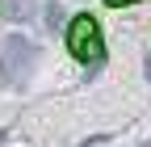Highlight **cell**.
<instances>
[{
  "instance_id": "cell-1",
  "label": "cell",
  "mask_w": 151,
  "mask_h": 147,
  "mask_svg": "<svg viewBox=\"0 0 151 147\" xmlns=\"http://www.w3.org/2000/svg\"><path fill=\"white\" fill-rule=\"evenodd\" d=\"M67 42H71V55L84 59V63H101V55H105V46H101V25L92 21L88 13L76 17V21L67 25Z\"/></svg>"
},
{
  "instance_id": "cell-2",
  "label": "cell",
  "mask_w": 151,
  "mask_h": 147,
  "mask_svg": "<svg viewBox=\"0 0 151 147\" xmlns=\"http://www.w3.org/2000/svg\"><path fill=\"white\" fill-rule=\"evenodd\" d=\"M34 59H38L34 42H25V38H4V42H0V63H4L9 76H21L25 80L34 71Z\"/></svg>"
},
{
  "instance_id": "cell-3",
  "label": "cell",
  "mask_w": 151,
  "mask_h": 147,
  "mask_svg": "<svg viewBox=\"0 0 151 147\" xmlns=\"http://www.w3.org/2000/svg\"><path fill=\"white\" fill-rule=\"evenodd\" d=\"M4 13L9 17H29V0H4Z\"/></svg>"
},
{
  "instance_id": "cell-4",
  "label": "cell",
  "mask_w": 151,
  "mask_h": 147,
  "mask_svg": "<svg viewBox=\"0 0 151 147\" xmlns=\"http://www.w3.org/2000/svg\"><path fill=\"white\" fill-rule=\"evenodd\" d=\"M46 25H50V30L63 25V4H46Z\"/></svg>"
},
{
  "instance_id": "cell-5",
  "label": "cell",
  "mask_w": 151,
  "mask_h": 147,
  "mask_svg": "<svg viewBox=\"0 0 151 147\" xmlns=\"http://www.w3.org/2000/svg\"><path fill=\"white\" fill-rule=\"evenodd\" d=\"M109 9H122V4H134V0H105Z\"/></svg>"
}]
</instances>
